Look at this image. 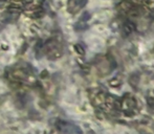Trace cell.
Returning <instances> with one entry per match:
<instances>
[{"instance_id": "277c9868", "label": "cell", "mask_w": 154, "mask_h": 134, "mask_svg": "<svg viewBox=\"0 0 154 134\" xmlns=\"http://www.w3.org/2000/svg\"><path fill=\"white\" fill-rule=\"evenodd\" d=\"M87 3V0H68L67 2V10L70 14H75L81 8H83Z\"/></svg>"}, {"instance_id": "8992f818", "label": "cell", "mask_w": 154, "mask_h": 134, "mask_svg": "<svg viewBox=\"0 0 154 134\" xmlns=\"http://www.w3.org/2000/svg\"><path fill=\"white\" fill-rule=\"evenodd\" d=\"M133 31H134V24H133V23L130 22V21H127V22H125V24L123 25L124 34H125L126 36H128V35L133 33Z\"/></svg>"}, {"instance_id": "5b68a950", "label": "cell", "mask_w": 154, "mask_h": 134, "mask_svg": "<svg viewBox=\"0 0 154 134\" xmlns=\"http://www.w3.org/2000/svg\"><path fill=\"white\" fill-rule=\"evenodd\" d=\"M25 14L29 15L31 18H40L44 12H43V8H29L27 12H25Z\"/></svg>"}, {"instance_id": "7a4b0ae2", "label": "cell", "mask_w": 154, "mask_h": 134, "mask_svg": "<svg viewBox=\"0 0 154 134\" xmlns=\"http://www.w3.org/2000/svg\"><path fill=\"white\" fill-rule=\"evenodd\" d=\"M11 78L15 81L26 82V83H32V82L36 81L34 75L29 73L26 69L23 68H15L11 73Z\"/></svg>"}, {"instance_id": "3957f363", "label": "cell", "mask_w": 154, "mask_h": 134, "mask_svg": "<svg viewBox=\"0 0 154 134\" xmlns=\"http://www.w3.org/2000/svg\"><path fill=\"white\" fill-rule=\"evenodd\" d=\"M57 127H58V129L64 134H82V131L79 127L68 122L60 120V122H58Z\"/></svg>"}, {"instance_id": "6da1fadb", "label": "cell", "mask_w": 154, "mask_h": 134, "mask_svg": "<svg viewBox=\"0 0 154 134\" xmlns=\"http://www.w3.org/2000/svg\"><path fill=\"white\" fill-rule=\"evenodd\" d=\"M43 49H44L45 55L51 60H57L58 58L61 57L63 53L61 44H60L58 41H55V40H51L45 43Z\"/></svg>"}]
</instances>
